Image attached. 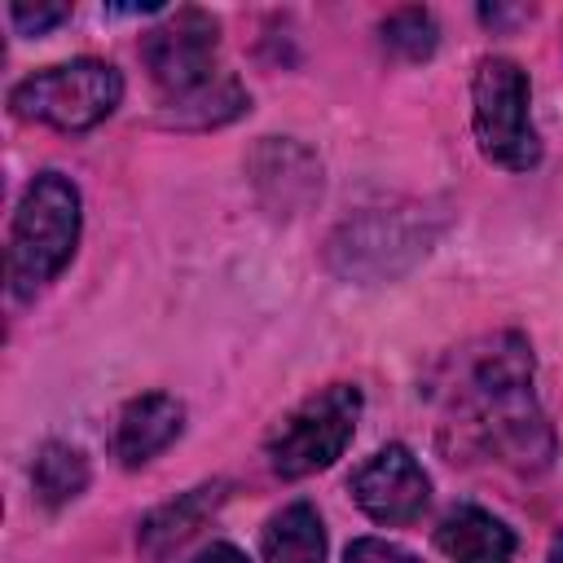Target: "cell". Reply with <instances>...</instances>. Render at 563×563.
I'll return each mask as SVG.
<instances>
[{
	"label": "cell",
	"mask_w": 563,
	"mask_h": 563,
	"mask_svg": "<svg viewBox=\"0 0 563 563\" xmlns=\"http://www.w3.org/2000/svg\"><path fill=\"white\" fill-rule=\"evenodd\" d=\"M216 48H220V26L211 13L202 9H180L172 13L163 26H154L141 44L145 53V66H150V79L172 97H189L198 92L202 84L216 79L211 62H216Z\"/></svg>",
	"instance_id": "5"
},
{
	"label": "cell",
	"mask_w": 563,
	"mask_h": 563,
	"mask_svg": "<svg viewBox=\"0 0 563 563\" xmlns=\"http://www.w3.org/2000/svg\"><path fill=\"white\" fill-rule=\"evenodd\" d=\"M352 497L369 519H378L387 528H400V523H413L427 510L431 479H427V471L413 462V453L405 444H387L365 466H356Z\"/></svg>",
	"instance_id": "6"
},
{
	"label": "cell",
	"mask_w": 563,
	"mask_h": 563,
	"mask_svg": "<svg viewBox=\"0 0 563 563\" xmlns=\"http://www.w3.org/2000/svg\"><path fill=\"white\" fill-rule=\"evenodd\" d=\"M361 418V391L352 383H330L317 396H308L268 440V462L286 479H303L312 471H325L352 440Z\"/></svg>",
	"instance_id": "4"
},
{
	"label": "cell",
	"mask_w": 563,
	"mask_h": 563,
	"mask_svg": "<svg viewBox=\"0 0 563 563\" xmlns=\"http://www.w3.org/2000/svg\"><path fill=\"white\" fill-rule=\"evenodd\" d=\"M383 44H387L396 57H405V62H422V57L435 53L440 26H435V18H431L427 9H396V13L383 22Z\"/></svg>",
	"instance_id": "13"
},
{
	"label": "cell",
	"mask_w": 563,
	"mask_h": 563,
	"mask_svg": "<svg viewBox=\"0 0 563 563\" xmlns=\"http://www.w3.org/2000/svg\"><path fill=\"white\" fill-rule=\"evenodd\" d=\"M194 563H246V554H242L238 545H229V541H216V545H207Z\"/></svg>",
	"instance_id": "16"
},
{
	"label": "cell",
	"mask_w": 563,
	"mask_h": 563,
	"mask_svg": "<svg viewBox=\"0 0 563 563\" xmlns=\"http://www.w3.org/2000/svg\"><path fill=\"white\" fill-rule=\"evenodd\" d=\"M220 501H224V484L216 479V484L189 488L185 497L158 506V510L141 523V537H136V541H141V554L154 559V563H163L180 541H189V537L198 532V523H202L207 515L220 510Z\"/></svg>",
	"instance_id": "9"
},
{
	"label": "cell",
	"mask_w": 563,
	"mask_h": 563,
	"mask_svg": "<svg viewBox=\"0 0 563 563\" xmlns=\"http://www.w3.org/2000/svg\"><path fill=\"white\" fill-rule=\"evenodd\" d=\"M66 13H70L66 4H13V9H9L13 26H18L22 35H44V31L57 26Z\"/></svg>",
	"instance_id": "15"
},
{
	"label": "cell",
	"mask_w": 563,
	"mask_h": 563,
	"mask_svg": "<svg viewBox=\"0 0 563 563\" xmlns=\"http://www.w3.org/2000/svg\"><path fill=\"white\" fill-rule=\"evenodd\" d=\"M79 242V189L62 172H40L9 229V286L18 299H31L53 282Z\"/></svg>",
	"instance_id": "1"
},
{
	"label": "cell",
	"mask_w": 563,
	"mask_h": 563,
	"mask_svg": "<svg viewBox=\"0 0 563 563\" xmlns=\"http://www.w3.org/2000/svg\"><path fill=\"white\" fill-rule=\"evenodd\" d=\"M185 427V405L167 391H150V396H136L123 413H119V427H114V453L123 466H141L150 462L154 453H163Z\"/></svg>",
	"instance_id": "7"
},
{
	"label": "cell",
	"mask_w": 563,
	"mask_h": 563,
	"mask_svg": "<svg viewBox=\"0 0 563 563\" xmlns=\"http://www.w3.org/2000/svg\"><path fill=\"white\" fill-rule=\"evenodd\" d=\"M435 545L449 563H510L515 532L479 506H453L435 528Z\"/></svg>",
	"instance_id": "8"
},
{
	"label": "cell",
	"mask_w": 563,
	"mask_h": 563,
	"mask_svg": "<svg viewBox=\"0 0 563 563\" xmlns=\"http://www.w3.org/2000/svg\"><path fill=\"white\" fill-rule=\"evenodd\" d=\"M264 563H325V528L308 501L277 510L260 537Z\"/></svg>",
	"instance_id": "10"
},
{
	"label": "cell",
	"mask_w": 563,
	"mask_h": 563,
	"mask_svg": "<svg viewBox=\"0 0 563 563\" xmlns=\"http://www.w3.org/2000/svg\"><path fill=\"white\" fill-rule=\"evenodd\" d=\"M545 563H563V532L550 541V554H545Z\"/></svg>",
	"instance_id": "17"
},
{
	"label": "cell",
	"mask_w": 563,
	"mask_h": 563,
	"mask_svg": "<svg viewBox=\"0 0 563 563\" xmlns=\"http://www.w3.org/2000/svg\"><path fill=\"white\" fill-rule=\"evenodd\" d=\"M343 563H418V559H413L409 550H400V545L383 541V537H361V541H352V545H347Z\"/></svg>",
	"instance_id": "14"
},
{
	"label": "cell",
	"mask_w": 563,
	"mask_h": 563,
	"mask_svg": "<svg viewBox=\"0 0 563 563\" xmlns=\"http://www.w3.org/2000/svg\"><path fill=\"white\" fill-rule=\"evenodd\" d=\"M31 479H35V493L44 506H66L70 497L84 493L88 484V462L75 444H62V440H48L31 466Z\"/></svg>",
	"instance_id": "11"
},
{
	"label": "cell",
	"mask_w": 563,
	"mask_h": 563,
	"mask_svg": "<svg viewBox=\"0 0 563 563\" xmlns=\"http://www.w3.org/2000/svg\"><path fill=\"white\" fill-rule=\"evenodd\" d=\"M475 141L484 158L510 172H528L541 158V141L528 114V75L510 57H484L471 84Z\"/></svg>",
	"instance_id": "3"
},
{
	"label": "cell",
	"mask_w": 563,
	"mask_h": 563,
	"mask_svg": "<svg viewBox=\"0 0 563 563\" xmlns=\"http://www.w3.org/2000/svg\"><path fill=\"white\" fill-rule=\"evenodd\" d=\"M119 97H123L119 70L106 62L79 57V62L26 75L9 92V106L18 119H35V123H48L62 132H84V128L101 123L119 106Z\"/></svg>",
	"instance_id": "2"
},
{
	"label": "cell",
	"mask_w": 563,
	"mask_h": 563,
	"mask_svg": "<svg viewBox=\"0 0 563 563\" xmlns=\"http://www.w3.org/2000/svg\"><path fill=\"white\" fill-rule=\"evenodd\" d=\"M242 106H246L242 84H238L233 75H216V79H211V84H202L198 92H189V97L172 101L167 123H189V119H194V110H198V123H194V128H207V123H224V119L242 114Z\"/></svg>",
	"instance_id": "12"
}]
</instances>
